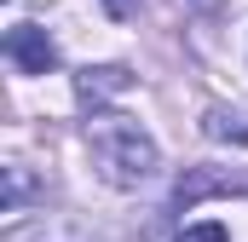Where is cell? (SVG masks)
Segmentation results:
<instances>
[{"label":"cell","mask_w":248,"mask_h":242,"mask_svg":"<svg viewBox=\"0 0 248 242\" xmlns=\"http://www.w3.org/2000/svg\"><path fill=\"white\" fill-rule=\"evenodd\" d=\"M29 202V173L23 167H6V213H17Z\"/></svg>","instance_id":"obj_5"},{"label":"cell","mask_w":248,"mask_h":242,"mask_svg":"<svg viewBox=\"0 0 248 242\" xmlns=\"http://www.w3.org/2000/svg\"><path fill=\"white\" fill-rule=\"evenodd\" d=\"M179 242H231V231H225L219 219H202V225H185Z\"/></svg>","instance_id":"obj_6"},{"label":"cell","mask_w":248,"mask_h":242,"mask_svg":"<svg viewBox=\"0 0 248 242\" xmlns=\"http://www.w3.org/2000/svg\"><path fill=\"white\" fill-rule=\"evenodd\" d=\"M104 6H110L116 17H133V12H139V0H104Z\"/></svg>","instance_id":"obj_7"},{"label":"cell","mask_w":248,"mask_h":242,"mask_svg":"<svg viewBox=\"0 0 248 242\" xmlns=\"http://www.w3.org/2000/svg\"><path fill=\"white\" fill-rule=\"evenodd\" d=\"M6 63L17 75H52L58 69V46L41 23H12L6 29Z\"/></svg>","instance_id":"obj_2"},{"label":"cell","mask_w":248,"mask_h":242,"mask_svg":"<svg viewBox=\"0 0 248 242\" xmlns=\"http://www.w3.org/2000/svg\"><path fill=\"white\" fill-rule=\"evenodd\" d=\"M87 156H93L98 179L116 184V190H139V184L156 179V167H162L156 138L133 116H122V110H98L87 121Z\"/></svg>","instance_id":"obj_1"},{"label":"cell","mask_w":248,"mask_h":242,"mask_svg":"<svg viewBox=\"0 0 248 242\" xmlns=\"http://www.w3.org/2000/svg\"><path fill=\"white\" fill-rule=\"evenodd\" d=\"M127 87H133V69H127V63H98V69L87 63V69L75 75V98H81V104H87L93 116H98V110H104L110 98H122Z\"/></svg>","instance_id":"obj_3"},{"label":"cell","mask_w":248,"mask_h":242,"mask_svg":"<svg viewBox=\"0 0 248 242\" xmlns=\"http://www.w3.org/2000/svg\"><path fill=\"white\" fill-rule=\"evenodd\" d=\"M202 138H214V144H248V116L243 110H225V104H208L202 110Z\"/></svg>","instance_id":"obj_4"}]
</instances>
